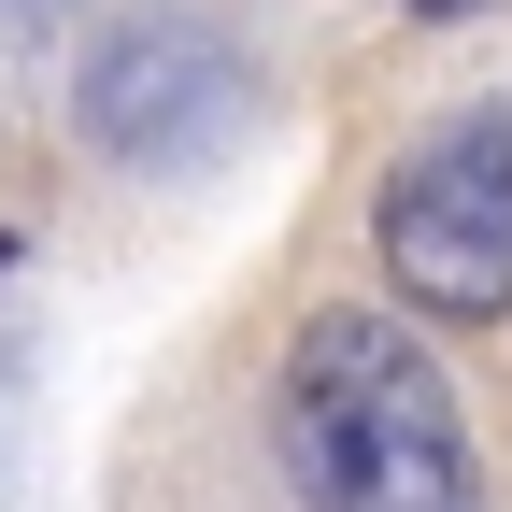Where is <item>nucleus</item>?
<instances>
[{
  "label": "nucleus",
  "mask_w": 512,
  "mask_h": 512,
  "mask_svg": "<svg viewBox=\"0 0 512 512\" xmlns=\"http://www.w3.org/2000/svg\"><path fill=\"white\" fill-rule=\"evenodd\" d=\"M285 470L313 512H484V456L456 427V384L399 313H313L285 356Z\"/></svg>",
  "instance_id": "1"
},
{
  "label": "nucleus",
  "mask_w": 512,
  "mask_h": 512,
  "mask_svg": "<svg viewBox=\"0 0 512 512\" xmlns=\"http://www.w3.org/2000/svg\"><path fill=\"white\" fill-rule=\"evenodd\" d=\"M370 242H384V285L441 328H498L512 313V114H456L384 171L370 200Z\"/></svg>",
  "instance_id": "2"
},
{
  "label": "nucleus",
  "mask_w": 512,
  "mask_h": 512,
  "mask_svg": "<svg viewBox=\"0 0 512 512\" xmlns=\"http://www.w3.org/2000/svg\"><path fill=\"white\" fill-rule=\"evenodd\" d=\"M242 114V57L200 29V15H157V29H114L86 57V128L114 157H185Z\"/></svg>",
  "instance_id": "3"
},
{
  "label": "nucleus",
  "mask_w": 512,
  "mask_h": 512,
  "mask_svg": "<svg viewBox=\"0 0 512 512\" xmlns=\"http://www.w3.org/2000/svg\"><path fill=\"white\" fill-rule=\"evenodd\" d=\"M413 15H484V0H413Z\"/></svg>",
  "instance_id": "4"
}]
</instances>
